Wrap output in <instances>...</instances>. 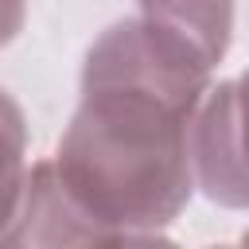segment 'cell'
Returning a JSON list of instances; mask_svg holds the SVG:
<instances>
[{
    "mask_svg": "<svg viewBox=\"0 0 249 249\" xmlns=\"http://www.w3.org/2000/svg\"><path fill=\"white\" fill-rule=\"evenodd\" d=\"M101 249H179L163 233H113Z\"/></svg>",
    "mask_w": 249,
    "mask_h": 249,
    "instance_id": "cell-7",
    "label": "cell"
},
{
    "mask_svg": "<svg viewBox=\"0 0 249 249\" xmlns=\"http://www.w3.org/2000/svg\"><path fill=\"white\" fill-rule=\"evenodd\" d=\"M113 233L124 230L89 214L58 179L51 160H35L8 222L0 226V249H101Z\"/></svg>",
    "mask_w": 249,
    "mask_h": 249,
    "instance_id": "cell-3",
    "label": "cell"
},
{
    "mask_svg": "<svg viewBox=\"0 0 249 249\" xmlns=\"http://www.w3.org/2000/svg\"><path fill=\"white\" fill-rule=\"evenodd\" d=\"M241 249H249V226H245V233H241V241H237Z\"/></svg>",
    "mask_w": 249,
    "mask_h": 249,
    "instance_id": "cell-8",
    "label": "cell"
},
{
    "mask_svg": "<svg viewBox=\"0 0 249 249\" xmlns=\"http://www.w3.org/2000/svg\"><path fill=\"white\" fill-rule=\"evenodd\" d=\"M206 249H241V245H206Z\"/></svg>",
    "mask_w": 249,
    "mask_h": 249,
    "instance_id": "cell-9",
    "label": "cell"
},
{
    "mask_svg": "<svg viewBox=\"0 0 249 249\" xmlns=\"http://www.w3.org/2000/svg\"><path fill=\"white\" fill-rule=\"evenodd\" d=\"M27 19V0H0V47H8Z\"/></svg>",
    "mask_w": 249,
    "mask_h": 249,
    "instance_id": "cell-6",
    "label": "cell"
},
{
    "mask_svg": "<svg viewBox=\"0 0 249 249\" xmlns=\"http://www.w3.org/2000/svg\"><path fill=\"white\" fill-rule=\"evenodd\" d=\"M214 66L171 31L128 16L86 51L82 97L51 156L70 195L105 226L160 233L195 195L191 121Z\"/></svg>",
    "mask_w": 249,
    "mask_h": 249,
    "instance_id": "cell-1",
    "label": "cell"
},
{
    "mask_svg": "<svg viewBox=\"0 0 249 249\" xmlns=\"http://www.w3.org/2000/svg\"><path fill=\"white\" fill-rule=\"evenodd\" d=\"M140 19L171 31L187 47H195L210 66H218L233 39V8L237 0H136Z\"/></svg>",
    "mask_w": 249,
    "mask_h": 249,
    "instance_id": "cell-4",
    "label": "cell"
},
{
    "mask_svg": "<svg viewBox=\"0 0 249 249\" xmlns=\"http://www.w3.org/2000/svg\"><path fill=\"white\" fill-rule=\"evenodd\" d=\"M195 191L226 210H249V70L206 89L191 121Z\"/></svg>",
    "mask_w": 249,
    "mask_h": 249,
    "instance_id": "cell-2",
    "label": "cell"
},
{
    "mask_svg": "<svg viewBox=\"0 0 249 249\" xmlns=\"http://www.w3.org/2000/svg\"><path fill=\"white\" fill-rule=\"evenodd\" d=\"M27 167H31L27 163V121H23L19 101L0 86V226L8 222L19 198Z\"/></svg>",
    "mask_w": 249,
    "mask_h": 249,
    "instance_id": "cell-5",
    "label": "cell"
}]
</instances>
